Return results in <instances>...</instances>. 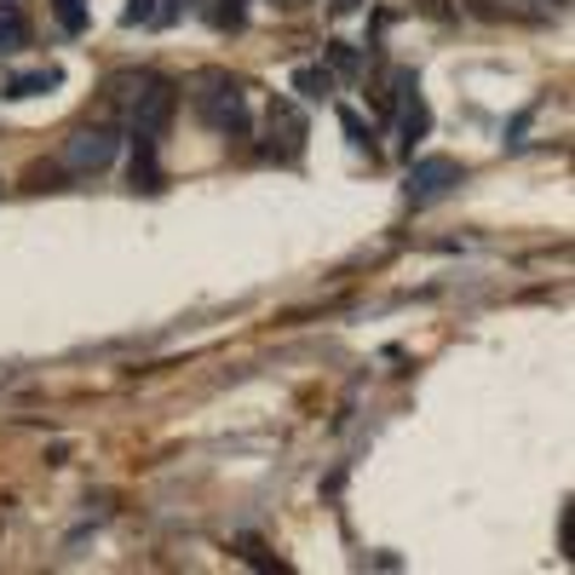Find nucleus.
Segmentation results:
<instances>
[{
  "mask_svg": "<svg viewBox=\"0 0 575 575\" xmlns=\"http://www.w3.org/2000/svg\"><path fill=\"white\" fill-rule=\"evenodd\" d=\"M190 105L214 132H225V139H248V98H242V81L236 76H225V70L196 76Z\"/></svg>",
  "mask_w": 575,
  "mask_h": 575,
  "instance_id": "obj_1",
  "label": "nucleus"
},
{
  "mask_svg": "<svg viewBox=\"0 0 575 575\" xmlns=\"http://www.w3.org/2000/svg\"><path fill=\"white\" fill-rule=\"evenodd\" d=\"M455 185H466V167L455 161V156H420L415 167H409V201L415 208H426V201H444Z\"/></svg>",
  "mask_w": 575,
  "mask_h": 575,
  "instance_id": "obj_2",
  "label": "nucleus"
},
{
  "mask_svg": "<svg viewBox=\"0 0 575 575\" xmlns=\"http://www.w3.org/2000/svg\"><path fill=\"white\" fill-rule=\"evenodd\" d=\"M179 110V87L161 81V76H145V92L132 98V132H145V139H161L167 121Z\"/></svg>",
  "mask_w": 575,
  "mask_h": 575,
  "instance_id": "obj_3",
  "label": "nucleus"
},
{
  "mask_svg": "<svg viewBox=\"0 0 575 575\" xmlns=\"http://www.w3.org/2000/svg\"><path fill=\"white\" fill-rule=\"evenodd\" d=\"M116 161V132L110 127H81L63 145V174H105Z\"/></svg>",
  "mask_w": 575,
  "mask_h": 575,
  "instance_id": "obj_4",
  "label": "nucleus"
},
{
  "mask_svg": "<svg viewBox=\"0 0 575 575\" xmlns=\"http://www.w3.org/2000/svg\"><path fill=\"white\" fill-rule=\"evenodd\" d=\"M270 132H282V161H299L306 150V116L294 98H270Z\"/></svg>",
  "mask_w": 575,
  "mask_h": 575,
  "instance_id": "obj_5",
  "label": "nucleus"
},
{
  "mask_svg": "<svg viewBox=\"0 0 575 575\" xmlns=\"http://www.w3.org/2000/svg\"><path fill=\"white\" fill-rule=\"evenodd\" d=\"M132 185H139L145 196H156L167 179H161V161H156V139H145V132H132Z\"/></svg>",
  "mask_w": 575,
  "mask_h": 575,
  "instance_id": "obj_6",
  "label": "nucleus"
},
{
  "mask_svg": "<svg viewBox=\"0 0 575 575\" xmlns=\"http://www.w3.org/2000/svg\"><path fill=\"white\" fill-rule=\"evenodd\" d=\"M63 87V70H23V76H12L7 81V98H41V92H58Z\"/></svg>",
  "mask_w": 575,
  "mask_h": 575,
  "instance_id": "obj_7",
  "label": "nucleus"
},
{
  "mask_svg": "<svg viewBox=\"0 0 575 575\" xmlns=\"http://www.w3.org/2000/svg\"><path fill=\"white\" fill-rule=\"evenodd\" d=\"M294 92L311 98V105H323V98H334V70H323V63H299V70H294Z\"/></svg>",
  "mask_w": 575,
  "mask_h": 575,
  "instance_id": "obj_8",
  "label": "nucleus"
},
{
  "mask_svg": "<svg viewBox=\"0 0 575 575\" xmlns=\"http://www.w3.org/2000/svg\"><path fill=\"white\" fill-rule=\"evenodd\" d=\"M29 41V18L18 0H0V52H18Z\"/></svg>",
  "mask_w": 575,
  "mask_h": 575,
  "instance_id": "obj_9",
  "label": "nucleus"
},
{
  "mask_svg": "<svg viewBox=\"0 0 575 575\" xmlns=\"http://www.w3.org/2000/svg\"><path fill=\"white\" fill-rule=\"evenodd\" d=\"M328 63H334L340 76H357V70H363V58H357L351 41H328Z\"/></svg>",
  "mask_w": 575,
  "mask_h": 575,
  "instance_id": "obj_10",
  "label": "nucleus"
},
{
  "mask_svg": "<svg viewBox=\"0 0 575 575\" xmlns=\"http://www.w3.org/2000/svg\"><path fill=\"white\" fill-rule=\"evenodd\" d=\"M52 7H58V23L70 29V36H81V29H87V7H81V0H52Z\"/></svg>",
  "mask_w": 575,
  "mask_h": 575,
  "instance_id": "obj_11",
  "label": "nucleus"
},
{
  "mask_svg": "<svg viewBox=\"0 0 575 575\" xmlns=\"http://www.w3.org/2000/svg\"><path fill=\"white\" fill-rule=\"evenodd\" d=\"M156 18H161L156 0H127V12H121V23H156Z\"/></svg>",
  "mask_w": 575,
  "mask_h": 575,
  "instance_id": "obj_12",
  "label": "nucleus"
},
{
  "mask_svg": "<svg viewBox=\"0 0 575 575\" xmlns=\"http://www.w3.org/2000/svg\"><path fill=\"white\" fill-rule=\"evenodd\" d=\"M340 121H346V139H351L357 150H368V132H363V121H357L351 110H340Z\"/></svg>",
  "mask_w": 575,
  "mask_h": 575,
  "instance_id": "obj_13",
  "label": "nucleus"
},
{
  "mask_svg": "<svg viewBox=\"0 0 575 575\" xmlns=\"http://www.w3.org/2000/svg\"><path fill=\"white\" fill-rule=\"evenodd\" d=\"M29 190H58V167H36V174H29Z\"/></svg>",
  "mask_w": 575,
  "mask_h": 575,
  "instance_id": "obj_14",
  "label": "nucleus"
},
{
  "mask_svg": "<svg viewBox=\"0 0 575 575\" xmlns=\"http://www.w3.org/2000/svg\"><path fill=\"white\" fill-rule=\"evenodd\" d=\"M420 12H426V18H444V23L455 18V7H449V0H420Z\"/></svg>",
  "mask_w": 575,
  "mask_h": 575,
  "instance_id": "obj_15",
  "label": "nucleus"
},
{
  "mask_svg": "<svg viewBox=\"0 0 575 575\" xmlns=\"http://www.w3.org/2000/svg\"><path fill=\"white\" fill-rule=\"evenodd\" d=\"M328 7H334V12H357V7H363V0H328Z\"/></svg>",
  "mask_w": 575,
  "mask_h": 575,
  "instance_id": "obj_16",
  "label": "nucleus"
},
{
  "mask_svg": "<svg viewBox=\"0 0 575 575\" xmlns=\"http://www.w3.org/2000/svg\"><path fill=\"white\" fill-rule=\"evenodd\" d=\"M282 7H306V0H282Z\"/></svg>",
  "mask_w": 575,
  "mask_h": 575,
  "instance_id": "obj_17",
  "label": "nucleus"
}]
</instances>
